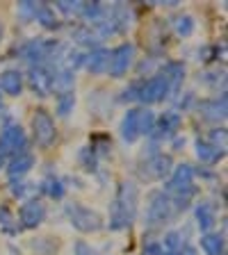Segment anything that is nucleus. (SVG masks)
I'll return each mask as SVG.
<instances>
[{
  "mask_svg": "<svg viewBox=\"0 0 228 255\" xmlns=\"http://www.w3.org/2000/svg\"><path fill=\"white\" fill-rule=\"evenodd\" d=\"M9 191L14 194L16 198H21L23 194H25V182H23V178H11V182H9Z\"/></svg>",
  "mask_w": 228,
  "mask_h": 255,
  "instance_id": "38",
  "label": "nucleus"
},
{
  "mask_svg": "<svg viewBox=\"0 0 228 255\" xmlns=\"http://www.w3.org/2000/svg\"><path fill=\"white\" fill-rule=\"evenodd\" d=\"M160 244H162V249H165V251H169V253H178V251H181L187 242L183 239V233H178V230H169Z\"/></svg>",
  "mask_w": 228,
  "mask_h": 255,
  "instance_id": "29",
  "label": "nucleus"
},
{
  "mask_svg": "<svg viewBox=\"0 0 228 255\" xmlns=\"http://www.w3.org/2000/svg\"><path fill=\"white\" fill-rule=\"evenodd\" d=\"M201 249L206 251V255H224V249H226L224 235H219V233H206L201 237Z\"/></svg>",
  "mask_w": 228,
  "mask_h": 255,
  "instance_id": "25",
  "label": "nucleus"
},
{
  "mask_svg": "<svg viewBox=\"0 0 228 255\" xmlns=\"http://www.w3.org/2000/svg\"><path fill=\"white\" fill-rule=\"evenodd\" d=\"M226 94L222 96H215V98H206V101H201L197 105L199 114H201V119H206V121L210 123H224V119H226Z\"/></svg>",
  "mask_w": 228,
  "mask_h": 255,
  "instance_id": "12",
  "label": "nucleus"
},
{
  "mask_svg": "<svg viewBox=\"0 0 228 255\" xmlns=\"http://www.w3.org/2000/svg\"><path fill=\"white\" fill-rule=\"evenodd\" d=\"M18 16L23 18V23L34 21V2L25 0V2H18Z\"/></svg>",
  "mask_w": 228,
  "mask_h": 255,
  "instance_id": "35",
  "label": "nucleus"
},
{
  "mask_svg": "<svg viewBox=\"0 0 228 255\" xmlns=\"http://www.w3.org/2000/svg\"><path fill=\"white\" fill-rule=\"evenodd\" d=\"M119 132H121V139L126 143L137 141L139 139V107H133V110H128L126 114H123Z\"/></svg>",
  "mask_w": 228,
  "mask_h": 255,
  "instance_id": "13",
  "label": "nucleus"
},
{
  "mask_svg": "<svg viewBox=\"0 0 228 255\" xmlns=\"http://www.w3.org/2000/svg\"><path fill=\"white\" fill-rule=\"evenodd\" d=\"M75 107V91H64V94H57V114L62 119H66L73 112Z\"/></svg>",
  "mask_w": 228,
  "mask_h": 255,
  "instance_id": "31",
  "label": "nucleus"
},
{
  "mask_svg": "<svg viewBox=\"0 0 228 255\" xmlns=\"http://www.w3.org/2000/svg\"><path fill=\"white\" fill-rule=\"evenodd\" d=\"M2 37H5V25H2V21H0V43H2Z\"/></svg>",
  "mask_w": 228,
  "mask_h": 255,
  "instance_id": "42",
  "label": "nucleus"
},
{
  "mask_svg": "<svg viewBox=\"0 0 228 255\" xmlns=\"http://www.w3.org/2000/svg\"><path fill=\"white\" fill-rule=\"evenodd\" d=\"M181 123H183V117H181V112L178 110L165 112V114L155 121V128H153V132H151V139H153L155 143H160L162 139H174L176 134H178V130H181Z\"/></svg>",
  "mask_w": 228,
  "mask_h": 255,
  "instance_id": "9",
  "label": "nucleus"
},
{
  "mask_svg": "<svg viewBox=\"0 0 228 255\" xmlns=\"http://www.w3.org/2000/svg\"><path fill=\"white\" fill-rule=\"evenodd\" d=\"M194 153H197L199 162H203V164H208V166H213V164H217L224 155H226V150L215 148L213 143L206 141V139H197V143H194Z\"/></svg>",
  "mask_w": 228,
  "mask_h": 255,
  "instance_id": "18",
  "label": "nucleus"
},
{
  "mask_svg": "<svg viewBox=\"0 0 228 255\" xmlns=\"http://www.w3.org/2000/svg\"><path fill=\"white\" fill-rule=\"evenodd\" d=\"M66 217H69L71 226H73L78 233H98V230H103V226H105V221H103V217L96 210H91V207H85L80 205V203H69L66 205Z\"/></svg>",
  "mask_w": 228,
  "mask_h": 255,
  "instance_id": "3",
  "label": "nucleus"
},
{
  "mask_svg": "<svg viewBox=\"0 0 228 255\" xmlns=\"http://www.w3.org/2000/svg\"><path fill=\"white\" fill-rule=\"evenodd\" d=\"M219 53H224V46H217V43H213V46H206L199 50V59L206 64L215 62V59H219Z\"/></svg>",
  "mask_w": 228,
  "mask_h": 255,
  "instance_id": "34",
  "label": "nucleus"
},
{
  "mask_svg": "<svg viewBox=\"0 0 228 255\" xmlns=\"http://www.w3.org/2000/svg\"><path fill=\"white\" fill-rule=\"evenodd\" d=\"M155 121H158V117H155L153 110L139 107V137H151V132H153V128H155Z\"/></svg>",
  "mask_w": 228,
  "mask_h": 255,
  "instance_id": "28",
  "label": "nucleus"
},
{
  "mask_svg": "<svg viewBox=\"0 0 228 255\" xmlns=\"http://www.w3.org/2000/svg\"><path fill=\"white\" fill-rule=\"evenodd\" d=\"M27 85L37 96H50L53 94V71L48 66H30L27 69Z\"/></svg>",
  "mask_w": 228,
  "mask_h": 255,
  "instance_id": "11",
  "label": "nucleus"
},
{
  "mask_svg": "<svg viewBox=\"0 0 228 255\" xmlns=\"http://www.w3.org/2000/svg\"><path fill=\"white\" fill-rule=\"evenodd\" d=\"M160 75L167 80L171 94H178L183 80H185V64L183 62H167L165 66H162V71H160Z\"/></svg>",
  "mask_w": 228,
  "mask_h": 255,
  "instance_id": "17",
  "label": "nucleus"
},
{
  "mask_svg": "<svg viewBox=\"0 0 228 255\" xmlns=\"http://www.w3.org/2000/svg\"><path fill=\"white\" fill-rule=\"evenodd\" d=\"M194 219H197V226L203 235L210 233L215 228V223H217V212H215V205L208 201H201L197 203L194 207Z\"/></svg>",
  "mask_w": 228,
  "mask_h": 255,
  "instance_id": "15",
  "label": "nucleus"
},
{
  "mask_svg": "<svg viewBox=\"0 0 228 255\" xmlns=\"http://www.w3.org/2000/svg\"><path fill=\"white\" fill-rule=\"evenodd\" d=\"M139 85H142V80H137V82H133V85L128 87L126 91H123V96L119 98V101H123V103H133V101H137V96H139Z\"/></svg>",
  "mask_w": 228,
  "mask_h": 255,
  "instance_id": "36",
  "label": "nucleus"
},
{
  "mask_svg": "<svg viewBox=\"0 0 228 255\" xmlns=\"http://www.w3.org/2000/svg\"><path fill=\"white\" fill-rule=\"evenodd\" d=\"M162 255H176V253H169V251H162Z\"/></svg>",
  "mask_w": 228,
  "mask_h": 255,
  "instance_id": "44",
  "label": "nucleus"
},
{
  "mask_svg": "<svg viewBox=\"0 0 228 255\" xmlns=\"http://www.w3.org/2000/svg\"><path fill=\"white\" fill-rule=\"evenodd\" d=\"M105 16V5L103 2H82V11H80V18H85V25L96 27L103 21Z\"/></svg>",
  "mask_w": 228,
  "mask_h": 255,
  "instance_id": "22",
  "label": "nucleus"
},
{
  "mask_svg": "<svg viewBox=\"0 0 228 255\" xmlns=\"http://www.w3.org/2000/svg\"><path fill=\"white\" fill-rule=\"evenodd\" d=\"M25 146H27L25 130L14 121L5 123L2 132H0V153L5 157H16V155L25 153Z\"/></svg>",
  "mask_w": 228,
  "mask_h": 255,
  "instance_id": "5",
  "label": "nucleus"
},
{
  "mask_svg": "<svg viewBox=\"0 0 228 255\" xmlns=\"http://www.w3.org/2000/svg\"><path fill=\"white\" fill-rule=\"evenodd\" d=\"M0 89L5 96L18 98L23 94V73L18 69H7L0 73Z\"/></svg>",
  "mask_w": 228,
  "mask_h": 255,
  "instance_id": "14",
  "label": "nucleus"
},
{
  "mask_svg": "<svg viewBox=\"0 0 228 255\" xmlns=\"http://www.w3.org/2000/svg\"><path fill=\"white\" fill-rule=\"evenodd\" d=\"M46 221V205H43L39 198H27L21 207H18V226L27 230L37 228Z\"/></svg>",
  "mask_w": 228,
  "mask_h": 255,
  "instance_id": "10",
  "label": "nucleus"
},
{
  "mask_svg": "<svg viewBox=\"0 0 228 255\" xmlns=\"http://www.w3.org/2000/svg\"><path fill=\"white\" fill-rule=\"evenodd\" d=\"M137 201H139V189L133 180L119 182L114 201L110 205V230H126L135 223L137 217Z\"/></svg>",
  "mask_w": 228,
  "mask_h": 255,
  "instance_id": "1",
  "label": "nucleus"
},
{
  "mask_svg": "<svg viewBox=\"0 0 228 255\" xmlns=\"http://www.w3.org/2000/svg\"><path fill=\"white\" fill-rule=\"evenodd\" d=\"M5 162H7V157L2 153H0V169H2V166H5Z\"/></svg>",
  "mask_w": 228,
  "mask_h": 255,
  "instance_id": "43",
  "label": "nucleus"
},
{
  "mask_svg": "<svg viewBox=\"0 0 228 255\" xmlns=\"http://www.w3.org/2000/svg\"><path fill=\"white\" fill-rule=\"evenodd\" d=\"M135 43L123 41L121 46H117L114 50H110V66H107V73L112 78H123L128 73V69L133 66L135 62Z\"/></svg>",
  "mask_w": 228,
  "mask_h": 255,
  "instance_id": "7",
  "label": "nucleus"
},
{
  "mask_svg": "<svg viewBox=\"0 0 228 255\" xmlns=\"http://www.w3.org/2000/svg\"><path fill=\"white\" fill-rule=\"evenodd\" d=\"M176 207L171 203V198L167 196L162 189H155L149 194V203H146V212H144V223L146 228H165L167 223L176 217Z\"/></svg>",
  "mask_w": 228,
  "mask_h": 255,
  "instance_id": "2",
  "label": "nucleus"
},
{
  "mask_svg": "<svg viewBox=\"0 0 228 255\" xmlns=\"http://www.w3.org/2000/svg\"><path fill=\"white\" fill-rule=\"evenodd\" d=\"M32 134H34V141H37L39 148H50L57 139V128L55 121L50 117V112L39 107L32 114Z\"/></svg>",
  "mask_w": 228,
  "mask_h": 255,
  "instance_id": "4",
  "label": "nucleus"
},
{
  "mask_svg": "<svg viewBox=\"0 0 228 255\" xmlns=\"http://www.w3.org/2000/svg\"><path fill=\"white\" fill-rule=\"evenodd\" d=\"M192 103H194V94H192V91H187L185 98H181V103H178V105H181V110H190Z\"/></svg>",
  "mask_w": 228,
  "mask_h": 255,
  "instance_id": "39",
  "label": "nucleus"
},
{
  "mask_svg": "<svg viewBox=\"0 0 228 255\" xmlns=\"http://www.w3.org/2000/svg\"><path fill=\"white\" fill-rule=\"evenodd\" d=\"M85 66L91 75L107 73V66H110V50H107V48H94L89 55H85Z\"/></svg>",
  "mask_w": 228,
  "mask_h": 255,
  "instance_id": "16",
  "label": "nucleus"
},
{
  "mask_svg": "<svg viewBox=\"0 0 228 255\" xmlns=\"http://www.w3.org/2000/svg\"><path fill=\"white\" fill-rule=\"evenodd\" d=\"M169 96H171V91H169L167 80L160 73H155V75H151L149 80H142L137 101L144 103V105H155V103H162L165 98H169Z\"/></svg>",
  "mask_w": 228,
  "mask_h": 255,
  "instance_id": "6",
  "label": "nucleus"
},
{
  "mask_svg": "<svg viewBox=\"0 0 228 255\" xmlns=\"http://www.w3.org/2000/svg\"><path fill=\"white\" fill-rule=\"evenodd\" d=\"M2 96H5V94H2V89H0V101H2Z\"/></svg>",
  "mask_w": 228,
  "mask_h": 255,
  "instance_id": "45",
  "label": "nucleus"
},
{
  "mask_svg": "<svg viewBox=\"0 0 228 255\" xmlns=\"http://www.w3.org/2000/svg\"><path fill=\"white\" fill-rule=\"evenodd\" d=\"M78 159H80V164H82V169L85 171H98V155L94 153V148L91 146H82L78 153Z\"/></svg>",
  "mask_w": 228,
  "mask_h": 255,
  "instance_id": "30",
  "label": "nucleus"
},
{
  "mask_svg": "<svg viewBox=\"0 0 228 255\" xmlns=\"http://www.w3.org/2000/svg\"><path fill=\"white\" fill-rule=\"evenodd\" d=\"M171 169H174L171 155L155 153V155H151V157H146V162L142 164L139 173H142V178H146V180H165V178H169Z\"/></svg>",
  "mask_w": 228,
  "mask_h": 255,
  "instance_id": "8",
  "label": "nucleus"
},
{
  "mask_svg": "<svg viewBox=\"0 0 228 255\" xmlns=\"http://www.w3.org/2000/svg\"><path fill=\"white\" fill-rule=\"evenodd\" d=\"M171 27L178 37H192L194 34V27H197V21H194V16L192 14H178L171 18Z\"/></svg>",
  "mask_w": 228,
  "mask_h": 255,
  "instance_id": "24",
  "label": "nucleus"
},
{
  "mask_svg": "<svg viewBox=\"0 0 228 255\" xmlns=\"http://www.w3.org/2000/svg\"><path fill=\"white\" fill-rule=\"evenodd\" d=\"M73 255H98V253H96V249H91V246L87 244L85 239H78L73 244Z\"/></svg>",
  "mask_w": 228,
  "mask_h": 255,
  "instance_id": "37",
  "label": "nucleus"
},
{
  "mask_svg": "<svg viewBox=\"0 0 228 255\" xmlns=\"http://www.w3.org/2000/svg\"><path fill=\"white\" fill-rule=\"evenodd\" d=\"M75 87V73L69 69H57L53 71V91H59V94H64V91H73Z\"/></svg>",
  "mask_w": 228,
  "mask_h": 255,
  "instance_id": "23",
  "label": "nucleus"
},
{
  "mask_svg": "<svg viewBox=\"0 0 228 255\" xmlns=\"http://www.w3.org/2000/svg\"><path fill=\"white\" fill-rule=\"evenodd\" d=\"M34 21H37L39 25H43L46 30H55V27H59L55 9L50 5H46V2H34Z\"/></svg>",
  "mask_w": 228,
  "mask_h": 255,
  "instance_id": "21",
  "label": "nucleus"
},
{
  "mask_svg": "<svg viewBox=\"0 0 228 255\" xmlns=\"http://www.w3.org/2000/svg\"><path fill=\"white\" fill-rule=\"evenodd\" d=\"M0 230L7 233V235H11V237L21 233V226H18V221H16L14 212L5 205H0Z\"/></svg>",
  "mask_w": 228,
  "mask_h": 255,
  "instance_id": "27",
  "label": "nucleus"
},
{
  "mask_svg": "<svg viewBox=\"0 0 228 255\" xmlns=\"http://www.w3.org/2000/svg\"><path fill=\"white\" fill-rule=\"evenodd\" d=\"M32 166H34V155L25 150V153L16 155V157L9 159V164H7V173H9V178H23Z\"/></svg>",
  "mask_w": 228,
  "mask_h": 255,
  "instance_id": "20",
  "label": "nucleus"
},
{
  "mask_svg": "<svg viewBox=\"0 0 228 255\" xmlns=\"http://www.w3.org/2000/svg\"><path fill=\"white\" fill-rule=\"evenodd\" d=\"M41 191L48 198L59 201V198H64V194H66V187H64V182L59 180L57 175H46L41 180Z\"/></svg>",
  "mask_w": 228,
  "mask_h": 255,
  "instance_id": "26",
  "label": "nucleus"
},
{
  "mask_svg": "<svg viewBox=\"0 0 228 255\" xmlns=\"http://www.w3.org/2000/svg\"><path fill=\"white\" fill-rule=\"evenodd\" d=\"M57 9L62 11L64 16H80V11H82V2H80V0H59Z\"/></svg>",
  "mask_w": 228,
  "mask_h": 255,
  "instance_id": "32",
  "label": "nucleus"
},
{
  "mask_svg": "<svg viewBox=\"0 0 228 255\" xmlns=\"http://www.w3.org/2000/svg\"><path fill=\"white\" fill-rule=\"evenodd\" d=\"M71 39H73V43H78V46L82 48H101V41L103 39L98 37V32L94 30L91 25H78L73 30V34H71Z\"/></svg>",
  "mask_w": 228,
  "mask_h": 255,
  "instance_id": "19",
  "label": "nucleus"
},
{
  "mask_svg": "<svg viewBox=\"0 0 228 255\" xmlns=\"http://www.w3.org/2000/svg\"><path fill=\"white\" fill-rule=\"evenodd\" d=\"M176 255H199V251H197V249H194V246L185 244V246H183V249H181V251H178V253H176Z\"/></svg>",
  "mask_w": 228,
  "mask_h": 255,
  "instance_id": "40",
  "label": "nucleus"
},
{
  "mask_svg": "<svg viewBox=\"0 0 228 255\" xmlns=\"http://www.w3.org/2000/svg\"><path fill=\"white\" fill-rule=\"evenodd\" d=\"M206 141H210L215 146V148H219V150H226V128H213L210 130V137L206 139Z\"/></svg>",
  "mask_w": 228,
  "mask_h": 255,
  "instance_id": "33",
  "label": "nucleus"
},
{
  "mask_svg": "<svg viewBox=\"0 0 228 255\" xmlns=\"http://www.w3.org/2000/svg\"><path fill=\"white\" fill-rule=\"evenodd\" d=\"M174 146H176V150H181L183 146H185V137H178V134H176V137H174Z\"/></svg>",
  "mask_w": 228,
  "mask_h": 255,
  "instance_id": "41",
  "label": "nucleus"
}]
</instances>
